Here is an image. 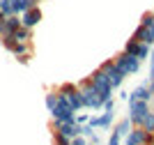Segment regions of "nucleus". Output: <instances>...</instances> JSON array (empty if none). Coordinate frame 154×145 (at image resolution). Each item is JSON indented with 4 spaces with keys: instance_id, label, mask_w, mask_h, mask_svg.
I'll return each instance as SVG.
<instances>
[{
    "instance_id": "1",
    "label": "nucleus",
    "mask_w": 154,
    "mask_h": 145,
    "mask_svg": "<svg viewBox=\"0 0 154 145\" xmlns=\"http://www.w3.org/2000/svg\"><path fill=\"white\" fill-rule=\"evenodd\" d=\"M76 85L81 88V92H83V104H85V108H94V111H101V108H103V99L99 97V92L92 88L90 78H81Z\"/></svg>"
},
{
    "instance_id": "2",
    "label": "nucleus",
    "mask_w": 154,
    "mask_h": 145,
    "mask_svg": "<svg viewBox=\"0 0 154 145\" xmlns=\"http://www.w3.org/2000/svg\"><path fill=\"white\" fill-rule=\"evenodd\" d=\"M88 78H90V83H92V88H94L97 92H99V97H101L103 101H106V99H110V97H113V92H115V90H113V85H110V81H108V76L103 74L101 69H97V71H92V74L88 76Z\"/></svg>"
},
{
    "instance_id": "3",
    "label": "nucleus",
    "mask_w": 154,
    "mask_h": 145,
    "mask_svg": "<svg viewBox=\"0 0 154 145\" xmlns=\"http://www.w3.org/2000/svg\"><path fill=\"white\" fill-rule=\"evenodd\" d=\"M149 101H143V99H136V101H129V120L134 127H140L145 115L149 113Z\"/></svg>"
},
{
    "instance_id": "4",
    "label": "nucleus",
    "mask_w": 154,
    "mask_h": 145,
    "mask_svg": "<svg viewBox=\"0 0 154 145\" xmlns=\"http://www.w3.org/2000/svg\"><path fill=\"white\" fill-rule=\"evenodd\" d=\"M113 62L117 65V69L122 71L124 76H131V74H138V71H140V60L134 58V55H129V53H124V51L113 60Z\"/></svg>"
},
{
    "instance_id": "5",
    "label": "nucleus",
    "mask_w": 154,
    "mask_h": 145,
    "mask_svg": "<svg viewBox=\"0 0 154 145\" xmlns=\"http://www.w3.org/2000/svg\"><path fill=\"white\" fill-rule=\"evenodd\" d=\"M99 69L103 71V74L108 76V81H110V85H113V90H117V88H122V81L127 78V76L122 74V71L117 69V65L113 62V60H108V62H103Z\"/></svg>"
},
{
    "instance_id": "6",
    "label": "nucleus",
    "mask_w": 154,
    "mask_h": 145,
    "mask_svg": "<svg viewBox=\"0 0 154 145\" xmlns=\"http://www.w3.org/2000/svg\"><path fill=\"white\" fill-rule=\"evenodd\" d=\"M21 16L19 14H12V16H7L2 23H0V37H7V35H14V32L21 28Z\"/></svg>"
},
{
    "instance_id": "7",
    "label": "nucleus",
    "mask_w": 154,
    "mask_h": 145,
    "mask_svg": "<svg viewBox=\"0 0 154 145\" xmlns=\"http://www.w3.org/2000/svg\"><path fill=\"white\" fill-rule=\"evenodd\" d=\"M39 21H42V9H39V5H32L28 12L21 14V23L26 25V28H35Z\"/></svg>"
},
{
    "instance_id": "8",
    "label": "nucleus",
    "mask_w": 154,
    "mask_h": 145,
    "mask_svg": "<svg viewBox=\"0 0 154 145\" xmlns=\"http://www.w3.org/2000/svg\"><path fill=\"white\" fill-rule=\"evenodd\" d=\"M136 99H143V101H152V99H154V92L149 90L147 83H140L134 92H129V99H127V101H136Z\"/></svg>"
},
{
    "instance_id": "9",
    "label": "nucleus",
    "mask_w": 154,
    "mask_h": 145,
    "mask_svg": "<svg viewBox=\"0 0 154 145\" xmlns=\"http://www.w3.org/2000/svg\"><path fill=\"white\" fill-rule=\"evenodd\" d=\"M64 97L69 99V104H71V108H74V111H81V108H85V104H83V92H81V88L71 90L69 95H64Z\"/></svg>"
},
{
    "instance_id": "10",
    "label": "nucleus",
    "mask_w": 154,
    "mask_h": 145,
    "mask_svg": "<svg viewBox=\"0 0 154 145\" xmlns=\"http://www.w3.org/2000/svg\"><path fill=\"white\" fill-rule=\"evenodd\" d=\"M140 127H134L131 131L124 136V145H140Z\"/></svg>"
},
{
    "instance_id": "11",
    "label": "nucleus",
    "mask_w": 154,
    "mask_h": 145,
    "mask_svg": "<svg viewBox=\"0 0 154 145\" xmlns=\"http://www.w3.org/2000/svg\"><path fill=\"white\" fill-rule=\"evenodd\" d=\"M131 129H134V125H131V120H129V115H127V118H122V120H120V122H117V125H115V131L120 134L122 138H124V136H127L129 131H131Z\"/></svg>"
},
{
    "instance_id": "12",
    "label": "nucleus",
    "mask_w": 154,
    "mask_h": 145,
    "mask_svg": "<svg viewBox=\"0 0 154 145\" xmlns=\"http://www.w3.org/2000/svg\"><path fill=\"white\" fill-rule=\"evenodd\" d=\"M97 118H99V129H106V127H110L115 122V113L113 111H103V115H97Z\"/></svg>"
},
{
    "instance_id": "13",
    "label": "nucleus",
    "mask_w": 154,
    "mask_h": 145,
    "mask_svg": "<svg viewBox=\"0 0 154 145\" xmlns=\"http://www.w3.org/2000/svg\"><path fill=\"white\" fill-rule=\"evenodd\" d=\"M30 37H32V28H26V25H21L19 30L14 32V39H16V42H28Z\"/></svg>"
},
{
    "instance_id": "14",
    "label": "nucleus",
    "mask_w": 154,
    "mask_h": 145,
    "mask_svg": "<svg viewBox=\"0 0 154 145\" xmlns=\"http://www.w3.org/2000/svg\"><path fill=\"white\" fill-rule=\"evenodd\" d=\"M138 49H140L138 39H129L127 44H124V53H129V55H134V58H138Z\"/></svg>"
},
{
    "instance_id": "15",
    "label": "nucleus",
    "mask_w": 154,
    "mask_h": 145,
    "mask_svg": "<svg viewBox=\"0 0 154 145\" xmlns=\"http://www.w3.org/2000/svg\"><path fill=\"white\" fill-rule=\"evenodd\" d=\"M140 127L145 129V131H152V134H154V113H152V111L145 115V120H143V125H140Z\"/></svg>"
},
{
    "instance_id": "16",
    "label": "nucleus",
    "mask_w": 154,
    "mask_h": 145,
    "mask_svg": "<svg viewBox=\"0 0 154 145\" xmlns=\"http://www.w3.org/2000/svg\"><path fill=\"white\" fill-rule=\"evenodd\" d=\"M53 145H71V138H67L62 131H55V136H53Z\"/></svg>"
},
{
    "instance_id": "17",
    "label": "nucleus",
    "mask_w": 154,
    "mask_h": 145,
    "mask_svg": "<svg viewBox=\"0 0 154 145\" xmlns=\"http://www.w3.org/2000/svg\"><path fill=\"white\" fill-rule=\"evenodd\" d=\"M55 104H58V92H48L46 95V108H48V113L55 108Z\"/></svg>"
},
{
    "instance_id": "18",
    "label": "nucleus",
    "mask_w": 154,
    "mask_h": 145,
    "mask_svg": "<svg viewBox=\"0 0 154 145\" xmlns=\"http://www.w3.org/2000/svg\"><path fill=\"white\" fill-rule=\"evenodd\" d=\"M152 23H154V12H145V14L140 16V23H138V25H143V28H149Z\"/></svg>"
},
{
    "instance_id": "19",
    "label": "nucleus",
    "mask_w": 154,
    "mask_h": 145,
    "mask_svg": "<svg viewBox=\"0 0 154 145\" xmlns=\"http://www.w3.org/2000/svg\"><path fill=\"white\" fill-rule=\"evenodd\" d=\"M143 42H145V44H149V46L154 44V23L149 25V28H145V35H143Z\"/></svg>"
},
{
    "instance_id": "20",
    "label": "nucleus",
    "mask_w": 154,
    "mask_h": 145,
    "mask_svg": "<svg viewBox=\"0 0 154 145\" xmlns=\"http://www.w3.org/2000/svg\"><path fill=\"white\" fill-rule=\"evenodd\" d=\"M108 145H122V136H120V134H117L115 129H113V131H110V138H108Z\"/></svg>"
},
{
    "instance_id": "21",
    "label": "nucleus",
    "mask_w": 154,
    "mask_h": 145,
    "mask_svg": "<svg viewBox=\"0 0 154 145\" xmlns=\"http://www.w3.org/2000/svg\"><path fill=\"white\" fill-rule=\"evenodd\" d=\"M143 35H145V28H143V25H138V28L134 30V37H131V39H138V42H143Z\"/></svg>"
},
{
    "instance_id": "22",
    "label": "nucleus",
    "mask_w": 154,
    "mask_h": 145,
    "mask_svg": "<svg viewBox=\"0 0 154 145\" xmlns=\"http://www.w3.org/2000/svg\"><path fill=\"white\" fill-rule=\"evenodd\" d=\"M90 120V115L85 113V115H76V118H74V122H76V125H85V122Z\"/></svg>"
},
{
    "instance_id": "23",
    "label": "nucleus",
    "mask_w": 154,
    "mask_h": 145,
    "mask_svg": "<svg viewBox=\"0 0 154 145\" xmlns=\"http://www.w3.org/2000/svg\"><path fill=\"white\" fill-rule=\"evenodd\" d=\"M113 108H115V101H113V97H110V99L103 101V111H113Z\"/></svg>"
},
{
    "instance_id": "24",
    "label": "nucleus",
    "mask_w": 154,
    "mask_h": 145,
    "mask_svg": "<svg viewBox=\"0 0 154 145\" xmlns=\"http://www.w3.org/2000/svg\"><path fill=\"white\" fill-rule=\"evenodd\" d=\"M71 145H88V143H85V136H76V138H71Z\"/></svg>"
},
{
    "instance_id": "25",
    "label": "nucleus",
    "mask_w": 154,
    "mask_h": 145,
    "mask_svg": "<svg viewBox=\"0 0 154 145\" xmlns=\"http://www.w3.org/2000/svg\"><path fill=\"white\" fill-rule=\"evenodd\" d=\"M90 143H92V145H99V143H101V138H99V136H97V134H94V136H92V138H90Z\"/></svg>"
},
{
    "instance_id": "26",
    "label": "nucleus",
    "mask_w": 154,
    "mask_h": 145,
    "mask_svg": "<svg viewBox=\"0 0 154 145\" xmlns=\"http://www.w3.org/2000/svg\"><path fill=\"white\" fill-rule=\"evenodd\" d=\"M7 16H5V12H2V9H0V23H2V21H5Z\"/></svg>"
},
{
    "instance_id": "27",
    "label": "nucleus",
    "mask_w": 154,
    "mask_h": 145,
    "mask_svg": "<svg viewBox=\"0 0 154 145\" xmlns=\"http://www.w3.org/2000/svg\"><path fill=\"white\" fill-rule=\"evenodd\" d=\"M30 2H32V5H37V2H42V0H30Z\"/></svg>"
},
{
    "instance_id": "28",
    "label": "nucleus",
    "mask_w": 154,
    "mask_h": 145,
    "mask_svg": "<svg viewBox=\"0 0 154 145\" xmlns=\"http://www.w3.org/2000/svg\"><path fill=\"white\" fill-rule=\"evenodd\" d=\"M152 113H154V108H152Z\"/></svg>"
},
{
    "instance_id": "29",
    "label": "nucleus",
    "mask_w": 154,
    "mask_h": 145,
    "mask_svg": "<svg viewBox=\"0 0 154 145\" xmlns=\"http://www.w3.org/2000/svg\"><path fill=\"white\" fill-rule=\"evenodd\" d=\"M152 12H154V9H152Z\"/></svg>"
}]
</instances>
